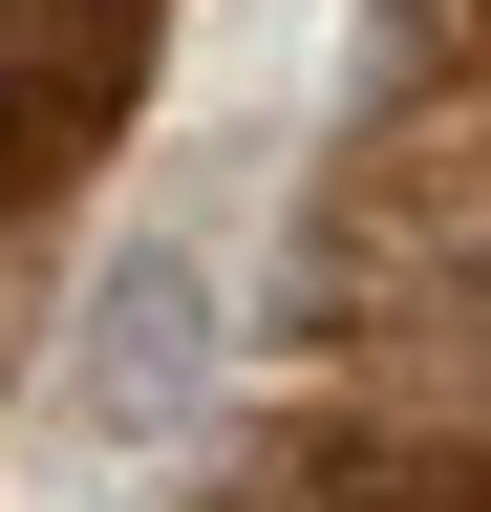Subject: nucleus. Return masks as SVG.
Instances as JSON below:
<instances>
[{"mask_svg":"<svg viewBox=\"0 0 491 512\" xmlns=\"http://www.w3.org/2000/svg\"><path fill=\"white\" fill-rule=\"evenodd\" d=\"M193 384H214V235L150 214V235H107V278H86V320H65V427L129 470V448L193 427Z\"/></svg>","mask_w":491,"mask_h":512,"instance_id":"nucleus-1","label":"nucleus"},{"mask_svg":"<svg viewBox=\"0 0 491 512\" xmlns=\"http://www.w3.org/2000/svg\"><path fill=\"white\" fill-rule=\"evenodd\" d=\"M150 22H171V0H0V214H22V192H65L107 128H129Z\"/></svg>","mask_w":491,"mask_h":512,"instance_id":"nucleus-2","label":"nucleus"}]
</instances>
